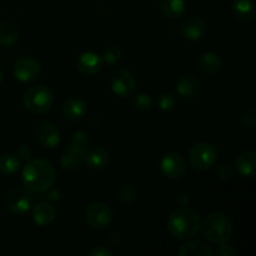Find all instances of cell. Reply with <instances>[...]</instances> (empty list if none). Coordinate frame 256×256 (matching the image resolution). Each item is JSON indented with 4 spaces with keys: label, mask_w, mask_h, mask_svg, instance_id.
Here are the masks:
<instances>
[{
    "label": "cell",
    "mask_w": 256,
    "mask_h": 256,
    "mask_svg": "<svg viewBox=\"0 0 256 256\" xmlns=\"http://www.w3.org/2000/svg\"><path fill=\"white\" fill-rule=\"evenodd\" d=\"M102 64H104V62H102V56H99V55L92 52H86L80 54L79 58H78L76 69L82 74L92 76V75L98 74L102 70Z\"/></svg>",
    "instance_id": "cell-13"
},
{
    "label": "cell",
    "mask_w": 256,
    "mask_h": 256,
    "mask_svg": "<svg viewBox=\"0 0 256 256\" xmlns=\"http://www.w3.org/2000/svg\"><path fill=\"white\" fill-rule=\"evenodd\" d=\"M178 92L182 99H194L199 95L200 80L194 74L182 75L176 84Z\"/></svg>",
    "instance_id": "cell-14"
},
{
    "label": "cell",
    "mask_w": 256,
    "mask_h": 256,
    "mask_svg": "<svg viewBox=\"0 0 256 256\" xmlns=\"http://www.w3.org/2000/svg\"><path fill=\"white\" fill-rule=\"evenodd\" d=\"M236 169L242 176L252 178L255 175L256 170V154L252 150L240 154L236 159Z\"/></svg>",
    "instance_id": "cell-20"
},
{
    "label": "cell",
    "mask_w": 256,
    "mask_h": 256,
    "mask_svg": "<svg viewBox=\"0 0 256 256\" xmlns=\"http://www.w3.org/2000/svg\"><path fill=\"white\" fill-rule=\"evenodd\" d=\"M20 160L16 155L2 154L0 156V172L4 175H12L19 170Z\"/></svg>",
    "instance_id": "cell-25"
},
{
    "label": "cell",
    "mask_w": 256,
    "mask_h": 256,
    "mask_svg": "<svg viewBox=\"0 0 256 256\" xmlns=\"http://www.w3.org/2000/svg\"><path fill=\"white\" fill-rule=\"evenodd\" d=\"M198 68L205 74H216L222 70V60L215 52H205L198 59Z\"/></svg>",
    "instance_id": "cell-19"
},
{
    "label": "cell",
    "mask_w": 256,
    "mask_h": 256,
    "mask_svg": "<svg viewBox=\"0 0 256 256\" xmlns=\"http://www.w3.org/2000/svg\"><path fill=\"white\" fill-rule=\"evenodd\" d=\"M136 196L138 190L132 184H124L118 192V198L122 204H130L136 199Z\"/></svg>",
    "instance_id": "cell-26"
},
{
    "label": "cell",
    "mask_w": 256,
    "mask_h": 256,
    "mask_svg": "<svg viewBox=\"0 0 256 256\" xmlns=\"http://www.w3.org/2000/svg\"><path fill=\"white\" fill-rule=\"evenodd\" d=\"M132 105L138 112H145L152 109V100L148 94H138L132 100Z\"/></svg>",
    "instance_id": "cell-27"
},
{
    "label": "cell",
    "mask_w": 256,
    "mask_h": 256,
    "mask_svg": "<svg viewBox=\"0 0 256 256\" xmlns=\"http://www.w3.org/2000/svg\"><path fill=\"white\" fill-rule=\"evenodd\" d=\"M84 162L92 169H104L109 162V152L102 146L86 148L84 155Z\"/></svg>",
    "instance_id": "cell-15"
},
{
    "label": "cell",
    "mask_w": 256,
    "mask_h": 256,
    "mask_svg": "<svg viewBox=\"0 0 256 256\" xmlns=\"http://www.w3.org/2000/svg\"><path fill=\"white\" fill-rule=\"evenodd\" d=\"M85 219L90 228L96 230L105 229L109 226L114 219V212L109 205L104 202H92L85 212Z\"/></svg>",
    "instance_id": "cell-6"
},
{
    "label": "cell",
    "mask_w": 256,
    "mask_h": 256,
    "mask_svg": "<svg viewBox=\"0 0 256 256\" xmlns=\"http://www.w3.org/2000/svg\"><path fill=\"white\" fill-rule=\"evenodd\" d=\"M35 138L42 146L52 149V148L59 145L62 134H60V130L58 129L56 125H54L52 122H42L38 126Z\"/></svg>",
    "instance_id": "cell-11"
},
{
    "label": "cell",
    "mask_w": 256,
    "mask_h": 256,
    "mask_svg": "<svg viewBox=\"0 0 256 256\" xmlns=\"http://www.w3.org/2000/svg\"><path fill=\"white\" fill-rule=\"evenodd\" d=\"M2 78H4V76H2V70H0V82H2Z\"/></svg>",
    "instance_id": "cell-36"
},
{
    "label": "cell",
    "mask_w": 256,
    "mask_h": 256,
    "mask_svg": "<svg viewBox=\"0 0 256 256\" xmlns=\"http://www.w3.org/2000/svg\"><path fill=\"white\" fill-rule=\"evenodd\" d=\"M19 39V30L16 25L10 22H4L0 24V45L12 46Z\"/></svg>",
    "instance_id": "cell-22"
},
{
    "label": "cell",
    "mask_w": 256,
    "mask_h": 256,
    "mask_svg": "<svg viewBox=\"0 0 256 256\" xmlns=\"http://www.w3.org/2000/svg\"><path fill=\"white\" fill-rule=\"evenodd\" d=\"M202 235L212 244H225L232 238V222L229 216L222 212H212L200 225Z\"/></svg>",
    "instance_id": "cell-3"
},
{
    "label": "cell",
    "mask_w": 256,
    "mask_h": 256,
    "mask_svg": "<svg viewBox=\"0 0 256 256\" xmlns=\"http://www.w3.org/2000/svg\"><path fill=\"white\" fill-rule=\"evenodd\" d=\"M72 142L75 145H79V146L88 148V145H89L90 142L89 134H88L86 132H84V130H79V132H76L74 134V136H72Z\"/></svg>",
    "instance_id": "cell-31"
},
{
    "label": "cell",
    "mask_w": 256,
    "mask_h": 256,
    "mask_svg": "<svg viewBox=\"0 0 256 256\" xmlns=\"http://www.w3.org/2000/svg\"><path fill=\"white\" fill-rule=\"evenodd\" d=\"M86 114V104L82 100L72 98L62 104V115L70 122H78Z\"/></svg>",
    "instance_id": "cell-17"
},
{
    "label": "cell",
    "mask_w": 256,
    "mask_h": 256,
    "mask_svg": "<svg viewBox=\"0 0 256 256\" xmlns=\"http://www.w3.org/2000/svg\"><path fill=\"white\" fill-rule=\"evenodd\" d=\"M32 202H34V198L30 190L25 188H15L12 192H9L5 199V205L8 209L12 214L16 215L26 214L32 209Z\"/></svg>",
    "instance_id": "cell-7"
},
{
    "label": "cell",
    "mask_w": 256,
    "mask_h": 256,
    "mask_svg": "<svg viewBox=\"0 0 256 256\" xmlns=\"http://www.w3.org/2000/svg\"><path fill=\"white\" fill-rule=\"evenodd\" d=\"M54 102L52 92L45 85L32 86L24 95V106L29 112L40 115L46 112Z\"/></svg>",
    "instance_id": "cell-4"
},
{
    "label": "cell",
    "mask_w": 256,
    "mask_h": 256,
    "mask_svg": "<svg viewBox=\"0 0 256 256\" xmlns=\"http://www.w3.org/2000/svg\"><path fill=\"white\" fill-rule=\"evenodd\" d=\"M202 220L199 214L190 208H180L169 215L166 222L168 230L175 239L189 240L196 236Z\"/></svg>",
    "instance_id": "cell-2"
},
{
    "label": "cell",
    "mask_w": 256,
    "mask_h": 256,
    "mask_svg": "<svg viewBox=\"0 0 256 256\" xmlns=\"http://www.w3.org/2000/svg\"><path fill=\"white\" fill-rule=\"evenodd\" d=\"M85 150H86V148L79 146V145L70 142L69 146L66 148L65 152L62 154V159H60L62 169L66 170V172H72V170L78 169L84 162Z\"/></svg>",
    "instance_id": "cell-12"
},
{
    "label": "cell",
    "mask_w": 256,
    "mask_h": 256,
    "mask_svg": "<svg viewBox=\"0 0 256 256\" xmlns=\"http://www.w3.org/2000/svg\"><path fill=\"white\" fill-rule=\"evenodd\" d=\"M88 255L89 256H112V252H110L109 249H106V248L104 246H96L92 250H90V252H88Z\"/></svg>",
    "instance_id": "cell-35"
},
{
    "label": "cell",
    "mask_w": 256,
    "mask_h": 256,
    "mask_svg": "<svg viewBox=\"0 0 256 256\" xmlns=\"http://www.w3.org/2000/svg\"><path fill=\"white\" fill-rule=\"evenodd\" d=\"M32 156V152L30 150V148L25 146V145H22V146L18 149V158L19 160H22V162H29Z\"/></svg>",
    "instance_id": "cell-34"
},
{
    "label": "cell",
    "mask_w": 256,
    "mask_h": 256,
    "mask_svg": "<svg viewBox=\"0 0 256 256\" xmlns=\"http://www.w3.org/2000/svg\"><path fill=\"white\" fill-rule=\"evenodd\" d=\"M218 175H219V178L222 180H230L232 176H234V169H232L230 165H222V166H220V169L218 170Z\"/></svg>",
    "instance_id": "cell-33"
},
{
    "label": "cell",
    "mask_w": 256,
    "mask_h": 256,
    "mask_svg": "<svg viewBox=\"0 0 256 256\" xmlns=\"http://www.w3.org/2000/svg\"><path fill=\"white\" fill-rule=\"evenodd\" d=\"M158 104H159V108L162 110V112H170L175 108L176 105V99L172 94L170 92H164L159 96V100H158Z\"/></svg>",
    "instance_id": "cell-29"
},
{
    "label": "cell",
    "mask_w": 256,
    "mask_h": 256,
    "mask_svg": "<svg viewBox=\"0 0 256 256\" xmlns=\"http://www.w3.org/2000/svg\"><path fill=\"white\" fill-rule=\"evenodd\" d=\"M232 10L238 19L249 20L254 15L255 6L252 0H234Z\"/></svg>",
    "instance_id": "cell-23"
},
{
    "label": "cell",
    "mask_w": 256,
    "mask_h": 256,
    "mask_svg": "<svg viewBox=\"0 0 256 256\" xmlns=\"http://www.w3.org/2000/svg\"><path fill=\"white\" fill-rule=\"evenodd\" d=\"M160 9L164 16L166 18H179L182 16L185 10L184 0H162Z\"/></svg>",
    "instance_id": "cell-24"
},
{
    "label": "cell",
    "mask_w": 256,
    "mask_h": 256,
    "mask_svg": "<svg viewBox=\"0 0 256 256\" xmlns=\"http://www.w3.org/2000/svg\"><path fill=\"white\" fill-rule=\"evenodd\" d=\"M12 72H14L15 78L20 82H32V80L40 76L42 66L36 59L24 56L15 62Z\"/></svg>",
    "instance_id": "cell-10"
},
{
    "label": "cell",
    "mask_w": 256,
    "mask_h": 256,
    "mask_svg": "<svg viewBox=\"0 0 256 256\" xmlns=\"http://www.w3.org/2000/svg\"><path fill=\"white\" fill-rule=\"evenodd\" d=\"M22 182L26 189L34 192H45L54 185L55 169L48 160H29L22 169Z\"/></svg>",
    "instance_id": "cell-1"
},
{
    "label": "cell",
    "mask_w": 256,
    "mask_h": 256,
    "mask_svg": "<svg viewBox=\"0 0 256 256\" xmlns=\"http://www.w3.org/2000/svg\"><path fill=\"white\" fill-rule=\"evenodd\" d=\"M206 28L208 24L204 19L199 16H190L182 25V34L186 39L199 40L205 34Z\"/></svg>",
    "instance_id": "cell-16"
},
{
    "label": "cell",
    "mask_w": 256,
    "mask_h": 256,
    "mask_svg": "<svg viewBox=\"0 0 256 256\" xmlns=\"http://www.w3.org/2000/svg\"><path fill=\"white\" fill-rule=\"evenodd\" d=\"M136 88V82L132 72L128 69H119L112 74V89L116 96L129 98Z\"/></svg>",
    "instance_id": "cell-9"
},
{
    "label": "cell",
    "mask_w": 256,
    "mask_h": 256,
    "mask_svg": "<svg viewBox=\"0 0 256 256\" xmlns=\"http://www.w3.org/2000/svg\"><path fill=\"white\" fill-rule=\"evenodd\" d=\"M178 254L180 256H212L214 252L205 242L200 240H192L182 245Z\"/></svg>",
    "instance_id": "cell-21"
},
{
    "label": "cell",
    "mask_w": 256,
    "mask_h": 256,
    "mask_svg": "<svg viewBox=\"0 0 256 256\" xmlns=\"http://www.w3.org/2000/svg\"><path fill=\"white\" fill-rule=\"evenodd\" d=\"M216 255L219 256H235L238 255V250L235 249L232 245H228V242L225 244H220L219 249L216 250Z\"/></svg>",
    "instance_id": "cell-32"
},
{
    "label": "cell",
    "mask_w": 256,
    "mask_h": 256,
    "mask_svg": "<svg viewBox=\"0 0 256 256\" xmlns=\"http://www.w3.org/2000/svg\"><path fill=\"white\" fill-rule=\"evenodd\" d=\"M122 56H124V52H122V50L120 48L110 46L105 52L104 56H102V62L109 65H112L119 62L122 59Z\"/></svg>",
    "instance_id": "cell-28"
},
{
    "label": "cell",
    "mask_w": 256,
    "mask_h": 256,
    "mask_svg": "<svg viewBox=\"0 0 256 256\" xmlns=\"http://www.w3.org/2000/svg\"><path fill=\"white\" fill-rule=\"evenodd\" d=\"M55 216H56V212L49 202H40V204L35 205L32 209V219L39 226H46V225L52 224Z\"/></svg>",
    "instance_id": "cell-18"
},
{
    "label": "cell",
    "mask_w": 256,
    "mask_h": 256,
    "mask_svg": "<svg viewBox=\"0 0 256 256\" xmlns=\"http://www.w3.org/2000/svg\"><path fill=\"white\" fill-rule=\"evenodd\" d=\"M242 126L246 128V129H255V108H249L244 112L242 116Z\"/></svg>",
    "instance_id": "cell-30"
},
{
    "label": "cell",
    "mask_w": 256,
    "mask_h": 256,
    "mask_svg": "<svg viewBox=\"0 0 256 256\" xmlns=\"http://www.w3.org/2000/svg\"><path fill=\"white\" fill-rule=\"evenodd\" d=\"M216 149L212 144L206 142H198L190 150V164L195 170L205 172L214 166L216 162Z\"/></svg>",
    "instance_id": "cell-5"
},
{
    "label": "cell",
    "mask_w": 256,
    "mask_h": 256,
    "mask_svg": "<svg viewBox=\"0 0 256 256\" xmlns=\"http://www.w3.org/2000/svg\"><path fill=\"white\" fill-rule=\"evenodd\" d=\"M160 169L162 174L169 179H180L186 172V162L179 152H168L162 159Z\"/></svg>",
    "instance_id": "cell-8"
}]
</instances>
